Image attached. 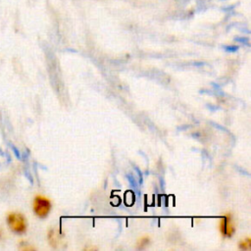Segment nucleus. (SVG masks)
<instances>
[{
    "mask_svg": "<svg viewBox=\"0 0 251 251\" xmlns=\"http://www.w3.org/2000/svg\"><path fill=\"white\" fill-rule=\"evenodd\" d=\"M6 222L9 228L15 233L22 234L26 231L27 223L25 216L22 215L21 213H16V212L9 213L6 218Z\"/></svg>",
    "mask_w": 251,
    "mask_h": 251,
    "instance_id": "nucleus-1",
    "label": "nucleus"
},
{
    "mask_svg": "<svg viewBox=\"0 0 251 251\" xmlns=\"http://www.w3.org/2000/svg\"><path fill=\"white\" fill-rule=\"evenodd\" d=\"M52 208V203L49 198L43 196V195H36L32 202V210L34 214L40 218L44 219L46 218Z\"/></svg>",
    "mask_w": 251,
    "mask_h": 251,
    "instance_id": "nucleus-2",
    "label": "nucleus"
},
{
    "mask_svg": "<svg viewBox=\"0 0 251 251\" xmlns=\"http://www.w3.org/2000/svg\"><path fill=\"white\" fill-rule=\"evenodd\" d=\"M219 229L223 236L231 237L235 232V226L230 214H226L219 223Z\"/></svg>",
    "mask_w": 251,
    "mask_h": 251,
    "instance_id": "nucleus-3",
    "label": "nucleus"
},
{
    "mask_svg": "<svg viewBox=\"0 0 251 251\" xmlns=\"http://www.w3.org/2000/svg\"><path fill=\"white\" fill-rule=\"evenodd\" d=\"M150 243V238L148 236H142L137 241V249H144Z\"/></svg>",
    "mask_w": 251,
    "mask_h": 251,
    "instance_id": "nucleus-4",
    "label": "nucleus"
},
{
    "mask_svg": "<svg viewBox=\"0 0 251 251\" xmlns=\"http://www.w3.org/2000/svg\"><path fill=\"white\" fill-rule=\"evenodd\" d=\"M238 246L241 250H249L251 248V239L248 237L244 240H241L239 241L238 243Z\"/></svg>",
    "mask_w": 251,
    "mask_h": 251,
    "instance_id": "nucleus-5",
    "label": "nucleus"
},
{
    "mask_svg": "<svg viewBox=\"0 0 251 251\" xmlns=\"http://www.w3.org/2000/svg\"><path fill=\"white\" fill-rule=\"evenodd\" d=\"M1 237H2V229L0 228V238H1Z\"/></svg>",
    "mask_w": 251,
    "mask_h": 251,
    "instance_id": "nucleus-6",
    "label": "nucleus"
}]
</instances>
